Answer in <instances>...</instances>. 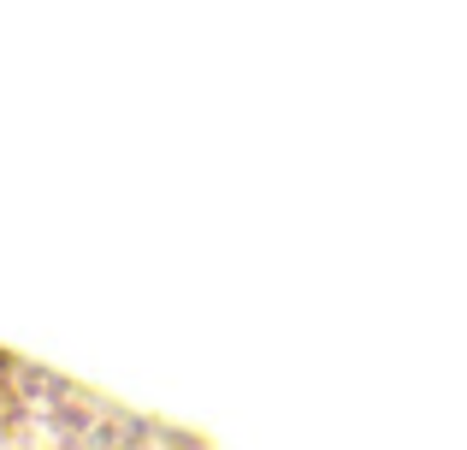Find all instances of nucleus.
I'll use <instances>...</instances> for the list:
<instances>
[]
</instances>
